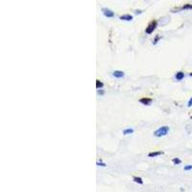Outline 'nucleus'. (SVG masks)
I'll return each mask as SVG.
<instances>
[{"label":"nucleus","instance_id":"nucleus-1","mask_svg":"<svg viewBox=\"0 0 192 192\" xmlns=\"http://www.w3.org/2000/svg\"><path fill=\"white\" fill-rule=\"evenodd\" d=\"M169 132H170V129H169L168 126H162V127H159L157 130L155 131L154 136L157 137L165 136H167Z\"/></svg>","mask_w":192,"mask_h":192},{"label":"nucleus","instance_id":"nucleus-2","mask_svg":"<svg viewBox=\"0 0 192 192\" xmlns=\"http://www.w3.org/2000/svg\"><path fill=\"white\" fill-rule=\"evenodd\" d=\"M157 20H152L150 23L147 25V27H146L145 33L147 34V35H150V34H152L155 30L157 29Z\"/></svg>","mask_w":192,"mask_h":192},{"label":"nucleus","instance_id":"nucleus-3","mask_svg":"<svg viewBox=\"0 0 192 192\" xmlns=\"http://www.w3.org/2000/svg\"><path fill=\"white\" fill-rule=\"evenodd\" d=\"M103 15H104L106 18H113L114 16V13L110 9H107V8H103L102 9Z\"/></svg>","mask_w":192,"mask_h":192},{"label":"nucleus","instance_id":"nucleus-4","mask_svg":"<svg viewBox=\"0 0 192 192\" xmlns=\"http://www.w3.org/2000/svg\"><path fill=\"white\" fill-rule=\"evenodd\" d=\"M139 102L141 103V104L145 105V106H150V105L152 104V102H153V99H152V98H148V97H144V98L140 99Z\"/></svg>","mask_w":192,"mask_h":192},{"label":"nucleus","instance_id":"nucleus-5","mask_svg":"<svg viewBox=\"0 0 192 192\" xmlns=\"http://www.w3.org/2000/svg\"><path fill=\"white\" fill-rule=\"evenodd\" d=\"M113 76L114 78H123L125 76V73L121 70H114L113 72Z\"/></svg>","mask_w":192,"mask_h":192},{"label":"nucleus","instance_id":"nucleus-6","mask_svg":"<svg viewBox=\"0 0 192 192\" xmlns=\"http://www.w3.org/2000/svg\"><path fill=\"white\" fill-rule=\"evenodd\" d=\"M162 154H163V152H161V151L151 152V153L148 154V157H159V156H161Z\"/></svg>","mask_w":192,"mask_h":192},{"label":"nucleus","instance_id":"nucleus-7","mask_svg":"<svg viewBox=\"0 0 192 192\" xmlns=\"http://www.w3.org/2000/svg\"><path fill=\"white\" fill-rule=\"evenodd\" d=\"M121 20H124V21H131L133 20V16L131 15H123L119 18Z\"/></svg>","mask_w":192,"mask_h":192},{"label":"nucleus","instance_id":"nucleus-8","mask_svg":"<svg viewBox=\"0 0 192 192\" xmlns=\"http://www.w3.org/2000/svg\"><path fill=\"white\" fill-rule=\"evenodd\" d=\"M175 78H176L178 81H182V80L185 78V73L182 72V71H179V72L176 73V76H175Z\"/></svg>","mask_w":192,"mask_h":192},{"label":"nucleus","instance_id":"nucleus-9","mask_svg":"<svg viewBox=\"0 0 192 192\" xmlns=\"http://www.w3.org/2000/svg\"><path fill=\"white\" fill-rule=\"evenodd\" d=\"M133 133H134V129H132V128L125 129V130L123 131V134H125V136H128V134H131Z\"/></svg>","mask_w":192,"mask_h":192},{"label":"nucleus","instance_id":"nucleus-10","mask_svg":"<svg viewBox=\"0 0 192 192\" xmlns=\"http://www.w3.org/2000/svg\"><path fill=\"white\" fill-rule=\"evenodd\" d=\"M104 87V83L101 82L100 80H96V88L97 90H99V88H103Z\"/></svg>","mask_w":192,"mask_h":192},{"label":"nucleus","instance_id":"nucleus-11","mask_svg":"<svg viewBox=\"0 0 192 192\" xmlns=\"http://www.w3.org/2000/svg\"><path fill=\"white\" fill-rule=\"evenodd\" d=\"M134 182L136 183H139V185H143V180L141 178L139 177H134Z\"/></svg>","mask_w":192,"mask_h":192},{"label":"nucleus","instance_id":"nucleus-12","mask_svg":"<svg viewBox=\"0 0 192 192\" xmlns=\"http://www.w3.org/2000/svg\"><path fill=\"white\" fill-rule=\"evenodd\" d=\"M172 162L177 165V164H180V163H182V160L180 159H178V157H174V159H172Z\"/></svg>","mask_w":192,"mask_h":192},{"label":"nucleus","instance_id":"nucleus-13","mask_svg":"<svg viewBox=\"0 0 192 192\" xmlns=\"http://www.w3.org/2000/svg\"><path fill=\"white\" fill-rule=\"evenodd\" d=\"M96 164L97 166H102V167H106V166H107V164H106L105 162H102V161H97Z\"/></svg>","mask_w":192,"mask_h":192},{"label":"nucleus","instance_id":"nucleus-14","mask_svg":"<svg viewBox=\"0 0 192 192\" xmlns=\"http://www.w3.org/2000/svg\"><path fill=\"white\" fill-rule=\"evenodd\" d=\"M97 94H98V95H101V96H102V95H104V94H105V91L103 90L102 88H99V90H97Z\"/></svg>","mask_w":192,"mask_h":192},{"label":"nucleus","instance_id":"nucleus-15","mask_svg":"<svg viewBox=\"0 0 192 192\" xmlns=\"http://www.w3.org/2000/svg\"><path fill=\"white\" fill-rule=\"evenodd\" d=\"M159 39H160V36H157L156 38H155V39H154L153 44H157V41H159Z\"/></svg>","mask_w":192,"mask_h":192},{"label":"nucleus","instance_id":"nucleus-16","mask_svg":"<svg viewBox=\"0 0 192 192\" xmlns=\"http://www.w3.org/2000/svg\"><path fill=\"white\" fill-rule=\"evenodd\" d=\"M191 169H192V165H186V166H185L183 170H185V171H189V170H191Z\"/></svg>","mask_w":192,"mask_h":192},{"label":"nucleus","instance_id":"nucleus-17","mask_svg":"<svg viewBox=\"0 0 192 192\" xmlns=\"http://www.w3.org/2000/svg\"><path fill=\"white\" fill-rule=\"evenodd\" d=\"M183 9H192V5H185V6L183 7Z\"/></svg>","mask_w":192,"mask_h":192},{"label":"nucleus","instance_id":"nucleus-18","mask_svg":"<svg viewBox=\"0 0 192 192\" xmlns=\"http://www.w3.org/2000/svg\"><path fill=\"white\" fill-rule=\"evenodd\" d=\"M187 106H188V107H192V97L190 99H189V101L187 103Z\"/></svg>","mask_w":192,"mask_h":192},{"label":"nucleus","instance_id":"nucleus-19","mask_svg":"<svg viewBox=\"0 0 192 192\" xmlns=\"http://www.w3.org/2000/svg\"><path fill=\"white\" fill-rule=\"evenodd\" d=\"M141 13H142L141 11H136V14H141Z\"/></svg>","mask_w":192,"mask_h":192},{"label":"nucleus","instance_id":"nucleus-20","mask_svg":"<svg viewBox=\"0 0 192 192\" xmlns=\"http://www.w3.org/2000/svg\"><path fill=\"white\" fill-rule=\"evenodd\" d=\"M189 75H190V76H191V77H192V72H191V73H190V74H189Z\"/></svg>","mask_w":192,"mask_h":192}]
</instances>
